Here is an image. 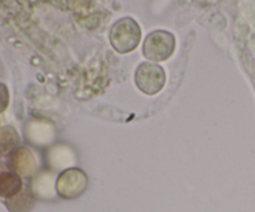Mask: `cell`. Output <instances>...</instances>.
Instances as JSON below:
<instances>
[{
	"label": "cell",
	"instance_id": "cell-1",
	"mask_svg": "<svg viewBox=\"0 0 255 212\" xmlns=\"http://www.w3.org/2000/svg\"><path fill=\"white\" fill-rule=\"evenodd\" d=\"M142 31L133 17H122L110 29L109 39L114 50L119 54H129L137 49L141 41Z\"/></svg>",
	"mask_w": 255,
	"mask_h": 212
},
{
	"label": "cell",
	"instance_id": "cell-2",
	"mask_svg": "<svg viewBox=\"0 0 255 212\" xmlns=\"http://www.w3.org/2000/svg\"><path fill=\"white\" fill-rule=\"evenodd\" d=\"M176 49V37L167 30H154L149 32L143 41L142 52L147 60L162 62L168 60Z\"/></svg>",
	"mask_w": 255,
	"mask_h": 212
},
{
	"label": "cell",
	"instance_id": "cell-3",
	"mask_svg": "<svg viewBox=\"0 0 255 212\" xmlns=\"http://www.w3.org/2000/svg\"><path fill=\"white\" fill-rule=\"evenodd\" d=\"M134 84L142 93L154 96L166 84V72L163 67L154 62H142L134 71Z\"/></svg>",
	"mask_w": 255,
	"mask_h": 212
},
{
	"label": "cell",
	"instance_id": "cell-4",
	"mask_svg": "<svg viewBox=\"0 0 255 212\" xmlns=\"http://www.w3.org/2000/svg\"><path fill=\"white\" fill-rule=\"evenodd\" d=\"M89 186L86 173L79 168H70L62 171L57 178L55 189L57 195L65 200H74L80 198Z\"/></svg>",
	"mask_w": 255,
	"mask_h": 212
},
{
	"label": "cell",
	"instance_id": "cell-5",
	"mask_svg": "<svg viewBox=\"0 0 255 212\" xmlns=\"http://www.w3.org/2000/svg\"><path fill=\"white\" fill-rule=\"evenodd\" d=\"M5 161H6L7 166H9L12 171L19 174L21 178H32L37 170L36 159H35L31 150L27 149L26 146H19L17 149H15V150L5 159Z\"/></svg>",
	"mask_w": 255,
	"mask_h": 212
},
{
	"label": "cell",
	"instance_id": "cell-6",
	"mask_svg": "<svg viewBox=\"0 0 255 212\" xmlns=\"http://www.w3.org/2000/svg\"><path fill=\"white\" fill-rule=\"evenodd\" d=\"M24 188L22 178L7 166L6 161L0 160V199L2 201L12 198Z\"/></svg>",
	"mask_w": 255,
	"mask_h": 212
},
{
	"label": "cell",
	"instance_id": "cell-7",
	"mask_svg": "<svg viewBox=\"0 0 255 212\" xmlns=\"http://www.w3.org/2000/svg\"><path fill=\"white\" fill-rule=\"evenodd\" d=\"M35 204H36V199L31 188L25 185L20 193L4 200L5 208L9 212H30L34 209Z\"/></svg>",
	"mask_w": 255,
	"mask_h": 212
},
{
	"label": "cell",
	"instance_id": "cell-8",
	"mask_svg": "<svg viewBox=\"0 0 255 212\" xmlns=\"http://www.w3.org/2000/svg\"><path fill=\"white\" fill-rule=\"evenodd\" d=\"M19 133L11 126H5L0 128V158L6 159L15 149L20 146Z\"/></svg>",
	"mask_w": 255,
	"mask_h": 212
},
{
	"label": "cell",
	"instance_id": "cell-9",
	"mask_svg": "<svg viewBox=\"0 0 255 212\" xmlns=\"http://www.w3.org/2000/svg\"><path fill=\"white\" fill-rule=\"evenodd\" d=\"M10 103V93L4 83H0V113H4Z\"/></svg>",
	"mask_w": 255,
	"mask_h": 212
},
{
	"label": "cell",
	"instance_id": "cell-10",
	"mask_svg": "<svg viewBox=\"0 0 255 212\" xmlns=\"http://www.w3.org/2000/svg\"><path fill=\"white\" fill-rule=\"evenodd\" d=\"M0 128H1V127H0Z\"/></svg>",
	"mask_w": 255,
	"mask_h": 212
}]
</instances>
